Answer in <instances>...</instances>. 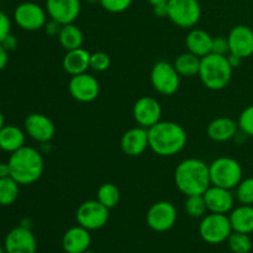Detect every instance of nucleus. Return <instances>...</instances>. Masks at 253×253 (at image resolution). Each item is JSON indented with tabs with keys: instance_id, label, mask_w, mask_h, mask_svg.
Here are the masks:
<instances>
[{
	"instance_id": "obj_1",
	"label": "nucleus",
	"mask_w": 253,
	"mask_h": 253,
	"mask_svg": "<svg viewBox=\"0 0 253 253\" xmlns=\"http://www.w3.org/2000/svg\"><path fill=\"white\" fill-rule=\"evenodd\" d=\"M148 146L161 157H172L185 147L188 141L184 127L174 121H162L147 128Z\"/></svg>"
},
{
	"instance_id": "obj_2",
	"label": "nucleus",
	"mask_w": 253,
	"mask_h": 253,
	"mask_svg": "<svg viewBox=\"0 0 253 253\" xmlns=\"http://www.w3.org/2000/svg\"><path fill=\"white\" fill-rule=\"evenodd\" d=\"M174 182L180 193L189 195H203L211 185L209 166L202 160L187 158L177 166Z\"/></svg>"
},
{
	"instance_id": "obj_3",
	"label": "nucleus",
	"mask_w": 253,
	"mask_h": 253,
	"mask_svg": "<svg viewBox=\"0 0 253 253\" xmlns=\"http://www.w3.org/2000/svg\"><path fill=\"white\" fill-rule=\"evenodd\" d=\"M10 177L20 185H30L36 183L43 173L44 162L41 152L36 148L24 146L10 155Z\"/></svg>"
},
{
	"instance_id": "obj_4",
	"label": "nucleus",
	"mask_w": 253,
	"mask_h": 253,
	"mask_svg": "<svg viewBox=\"0 0 253 253\" xmlns=\"http://www.w3.org/2000/svg\"><path fill=\"white\" fill-rule=\"evenodd\" d=\"M234 68L229 63L227 56L209 53L200 62L199 74L202 83L210 90H222L229 85Z\"/></svg>"
},
{
	"instance_id": "obj_5",
	"label": "nucleus",
	"mask_w": 253,
	"mask_h": 253,
	"mask_svg": "<svg viewBox=\"0 0 253 253\" xmlns=\"http://www.w3.org/2000/svg\"><path fill=\"white\" fill-rule=\"evenodd\" d=\"M211 185L235 189L244 179V170L239 161L231 157H219L209 165Z\"/></svg>"
},
{
	"instance_id": "obj_6",
	"label": "nucleus",
	"mask_w": 253,
	"mask_h": 253,
	"mask_svg": "<svg viewBox=\"0 0 253 253\" xmlns=\"http://www.w3.org/2000/svg\"><path fill=\"white\" fill-rule=\"evenodd\" d=\"M168 19L180 29H193L202 17L198 0H168Z\"/></svg>"
},
{
	"instance_id": "obj_7",
	"label": "nucleus",
	"mask_w": 253,
	"mask_h": 253,
	"mask_svg": "<svg viewBox=\"0 0 253 253\" xmlns=\"http://www.w3.org/2000/svg\"><path fill=\"white\" fill-rule=\"evenodd\" d=\"M199 234L207 244H222L232 234L229 216H226L225 214H215V212L205 215L200 222Z\"/></svg>"
},
{
	"instance_id": "obj_8",
	"label": "nucleus",
	"mask_w": 253,
	"mask_h": 253,
	"mask_svg": "<svg viewBox=\"0 0 253 253\" xmlns=\"http://www.w3.org/2000/svg\"><path fill=\"white\" fill-rule=\"evenodd\" d=\"M151 84L157 93L169 96L179 89L180 76L173 64L161 61L152 67Z\"/></svg>"
},
{
	"instance_id": "obj_9",
	"label": "nucleus",
	"mask_w": 253,
	"mask_h": 253,
	"mask_svg": "<svg viewBox=\"0 0 253 253\" xmlns=\"http://www.w3.org/2000/svg\"><path fill=\"white\" fill-rule=\"evenodd\" d=\"M47 11L41 5L34 1L21 2L14 11V21L25 31H39L47 22Z\"/></svg>"
},
{
	"instance_id": "obj_10",
	"label": "nucleus",
	"mask_w": 253,
	"mask_h": 253,
	"mask_svg": "<svg viewBox=\"0 0 253 253\" xmlns=\"http://www.w3.org/2000/svg\"><path fill=\"white\" fill-rule=\"evenodd\" d=\"M109 210L99 200H86L77 209L76 219L81 226L89 231L99 230L108 224Z\"/></svg>"
},
{
	"instance_id": "obj_11",
	"label": "nucleus",
	"mask_w": 253,
	"mask_h": 253,
	"mask_svg": "<svg viewBox=\"0 0 253 253\" xmlns=\"http://www.w3.org/2000/svg\"><path fill=\"white\" fill-rule=\"evenodd\" d=\"M147 225L156 232H166L177 221V209L169 202H157L148 209L146 216Z\"/></svg>"
},
{
	"instance_id": "obj_12",
	"label": "nucleus",
	"mask_w": 253,
	"mask_h": 253,
	"mask_svg": "<svg viewBox=\"0 0 253 253\" xmlns=\"http://www.w3.org/2000/svg\"><path fill=\"white\" fill-rule=\"evenodd\" d=\"M68 90L72 98L79 103H91L100 93L98 79L88 73L73 76L68 83Z\"/></svg>"
},
{
	"instance_id": "obj_13",
	"label": "nucleus",
	"mask_w": 253,
	"mask_h": 253,
	"mask_svg": "<svg viewBox=\"0 0 253 253\" xmlns=\"http://www.w3.org/2000/svg\"><path fill=\"white\" fill-rule=\"evenodd\" d=\"M132 115L138 126L150 128L162 119V106L152 96H141L133 104Z\"/></svg>"
},
{
	"instance_id": "obj_14",
	"label": "nucleus",
	"mask_w": 253,
	"mask_h": 253,
	"mask_svg": "<svg viewBox=\"0 0 253 253\" xmlns=\"http://www.w3.org/2000/svg\"><path fill=\"white\" fill-rule=\"evenodd\" d=\"M24 128L26 135L40 143L51 142L56 133V126L53 121L48 116L39 113L30 114L25 119Z\"/></svg>"
},
{
	"instance_id": "obj_15",
	"label": "nucleus",
	"mask_w": 253,
	"mask_h": 253,
	"mask_svg": "<svg viewBox=\"0 0 253 253\" xmlns=\"http://www.w3.org/2000/svg\"><path fill=\"white\" fill-rule=\"evenodd\" d=\"M4 249L6 253H36V239L30 227L20 225L6 235Z\"/></svg>"
},
{
	"instance_id": "obj_16",
	"label": "nucleus",
	"mask_w": 253,
	"mask_h": 253,
	"mask_svg": "<svg viewBox=\"0 0 253 253\" xmlns=\"http://www.w3.org/2000/svg\"><path fill=\"white\" fill-rule=\"evenodd\" d=\"M47 15L61 25L73 24L82 10L81 0H46Z\"/></svg>"
},
{
	"instance_id": "obj_17",
	"label": "nucleus",
	"mask_w": 253,
	"mask_h": 253,
	"mask_svg": "<svg viewBox=\"0 0 253 253\" xmlns=\"http://www.w3.org/2000/svg\"><path fill=\"white\" fill-rule=\"evenodd\" d=\"M230 53L241 58H249L253 54V30L246 25H237L232 27L229 36Z\"/></svg>"
},
{
	"instance_id": "obj_18",
	"label": "nucleus",
	"mask_w": 253,
	"mask_h": 253,
	"mask_svg": "<svg viewBox=\"0 0 253 253\" xmlns=\"http://www.w3.org/2000/svg\"><path fill=\"white\" fill-rule=\"evenodd\" d=\"M204 199L207 203L208 210L215 214H225L231 212L235 205V195L226 188L210 185L204 193Z\"/></svg>"
},
{
	"instance_id": "obj_19",
	"label": "nucleus",
	"mask_w": 253,
	"mask_h": 253,
	"mask_svg": "<svg viewBox=\"0 0 253 253\" xmlns=\"http://www.w3.org/2000/svg\"><path fill=\"white\" fill-rule=\"evenodd\" d=\"M121 150L130 157L141 156L148 146V131L145 127H133L126 131L121 137Z\"/></svg>"
},
{
	"instance_id": "obj_20",
	"label": "nucleus",
	"mask_w": 253,
	"mask_h": 253,
	"mask_svg": "<svg viewBox=\"0 0 253 253\" xmlns=\"http://www.w3.org/2000/svg\"><path fill=\"white\" fill-rule=\"evenodd\" d=\"M91 237L89 230L83 226H74L66 231L62 239V246L66 253H84L90 246Z\"/></svg>"
},
{
	"instance_id": "obj_21",
	"label": "nucleus",
	"mask_w": 253,
	"mask_h": 253,
	"mask_svg": "<svg viewBox=\"0 0 253 253\" xmlns=\"http://www.w3.org/2000/svg\"><path fill=\"white\" fill-rule=\"evenodd\" d=\"M239 124L230 118H216L208 126V136L215 142H226L239 133Z\"/></svg>"
},
{
	"instance_id": "obj_22",
	"label": "nucleus",
	"mask_w": 253,
	"mask_h": 253,
	"mask_svg": "<svg viewBox=\"0 0 253 253\" xmlns=\"http://www.w3.org/2000/svg\"><path fill=\"white\" fill-rule=\"evenodd\" d=\"M90 52L83 47L67 51L62 62L63 69L72 77L86 73V71L90 68Z\"/></svg>"
},
{
	"instance_id": "obj_23",
	"label": "nucleus",
	"mask_w": 253,
	"mask_h": 253,
	"mask_svg": "<svg viewBox=\"0 0 253 253\" xmlns=\"http://www.w3.org/2000/svg\"><path fill=\"white\" fill-rule=\"evenodd\" d=\"M212 40L214 37L202 29H192L185 39L188 51L192 52L195 56L203 57L208 56L212 51Z\"/></svg>"
},
{
	"instance_id": "obj_24",
	"label": "nucleus",
	"mask_w": 253,
	"mask_h": 253,
	"mask_svg": "<svg viewBox=\"0 0 253 253\" xmlns=\"http://www.w3.org/2000/svg\"><path fill=\"white\" fill-rule=\"evenodd\" d=\"M230 222L232 231L242 232V234H252L253 232V207L244 205L235 208L230 212Z\"/></svg>"
},
{
	"instance_id": "obj_25",
	"label": "nucleus",
	"mask_w": 253,
	"mask_h": 253,
	"mask_svg": "<svg viewBox=\"0 0 253 253\" xmlns=\"http://www.w3.org/2000/svg\"><path fill=\"white\" fill-rule=\"evenodd\" d=\"M25 133L19 126L4 125L0 130V150L12 153L24 147Z\"/></svg>"
},
{
	"instance_id": "obj_26",
	"label": "nucleus",
	"mask_w": 253,
	"mask_h": 253,
	"mask_svg": "<svg viewBox=\"0 0 253 253\" xmlns=\"http://www.w3.org/2000/svg\"><path fill=\"white\" fill-rule=\"evenodd\" d=\"M59 43L62 44L66 51H71V49L81 48L83 46L84 42V35L83 31L79 29L77 25L68 24L63 25L61 29V32L58 35Z\"/></svg>"
},
{
	"instance_id": "obj_27",
	"label": "nucleus",
	"mask_w": 253,
	"mask_h": 253,
	"mask_svg": "<svg viewBox=\"0 0 253 253\" xmlns=\"http://www.w3.org/2000/svg\"><path fill=\"white\" fill-rule=\"evenodd\" d=\"M200 62H202L200 57L195 56L192 52L188 51L185 53L179 54L175 58L173 66L175 67L180 77H189L190 78V77H195L199 74Z\"/></svg>"
},
{
	"instance_id": "obj_28",
	"label": "nucleus",
	"mask_w": 253,
	"mask_h": 253,
	"mask_svg": "<svg viewBox=\"0 0 253 253\" xmlns=\"http://www.w3.org/2000/svg\"><path fill=\"white\" fill-rule=\"evenodd\" d=\"M20 194V184L11 177L0 178V205L14 204Z\"/></svg>"
},
{
	"instance_id": "obj_29",
	"label": "nucleus",
	"mask_w": 253,
	"mask_h": 253,
	"mask_svg": "<svg viewBox=\"0 0 253 253\" xmlns=\"http://www.w3.org/2000/svg\"><path fill=\"white\" fill-rule=\"evenodd\" d=\"M120 190L113 183H104L96 192V200L101 203L108 209H113L120 202Z\"/></svg>"
},
{
	"instance_id": "obj_30",
	"label": "nucleus",
	"mask_w": 253,
	"mask_h": 253,
	"mask_svg": "<svg viewBox=\"0 0 253 253\" xmlns=\"http://www.w3.org/2000/svg\"><path fill=\"white\" fill-rule=\"evenodd\" d=\"M184 209L190 217H204L208 211L204 195H189L184 203Z\"/></svg>"
},
{
	"instance_id": "obj_31",
	"label": "nucleus",
	"mask_w": 253,
	"mask_h": 253,
	"mask_svg": "<svg viewBox=\"0 0 253 253\" xmlns=\"http://www.w3.org/2000/svg\"><path fill=\"white\" fill-rule=\"evenodd\" d=\"M229 247L234 253H250L252 250V240L249 234H242V232H235L230 235L227 239Z\"/></svg>"
},
{
	"instance_id": "obj_32",
	"label": "nucleus",
	"mask_w": 253,
	"mask_h": 253,
	"mask_svg": "<svg viewBox=\"0 0 253 253\" xmlns=\"http://www.w3.org/2000/svg\"><path fill=\"white\" fill-rule=\"evenodd\" d=\"M236 199L244 205H253V177L240 182L236 187Z\"/></svg>"
},
{
	"instance_id": "obj_33",
	"label": "nucleus",
	"mask_w": 253,
	"mask_h": 253,
	"mask_svg": "<svg viewBox=\"0 0 253 253\" xmlns=\"http://www.w3.org/2000/svg\"><path fill=\"white\" fill-rule=\"evenodd\" d=\"M239 128L242 133L249 137H253V105L244 109L239 116Z\"/></svg>"
},
{
	"instance_id": "obj_34",
	"label": "nucleus",
	"mask_w": 253,
	"mask_h": 253,
	"mask_svg": "<svg viewBox=\"0 0 253 253\" xmlns=\"http://www.w3.org/2000/svg\"><path fill=\"white\" fill-rule=\"evenodd\" d=\"M132 1L133 0H100L99 4L105 11L111 14H120L126 11L131 6Z\"/></svg>"
},
{
	"instance_id": "obj_35",
	"label": "nucleus",
	"mask_w": 253,
	"mask_h": 253,
	"mask_svg": "<svg viewBox=\"0 0 253 253\" xmlns=\"http://www.w3.org/2000/svg\"><path fill=\"white\" fill-rule=\"evenodd\" d=\"M110 57L105 52H94L90 54V69L95 72H105L110 67Z\"/></svg>"
},
{
	"instance_id": "obj_36",
	"label": "nucleus",
	"mask_w": 253,
	"mask_h": 253,
	"mask_svg": "<svg viewBox=\"0 0 253 253\" xmlns=\"http://www.w3.org/2000/svg\"><path fill=\"white\" fill-rule=\"evenodd\" d=\"M211 53L220 54V56H227L230 53V46L227 37L217 36L212 40V51Z\"/></svg>"
},
{
	"instance_id": "obj_37",
	"label": "nucleus",
	"mask_w": 253,
	"mask_h": 253,
	"mask_svg": "<svg viewBox=\"0 0 253 253\" xmlns=\"http://www.w3.org/2000/svg\"><path fill=\"white\" fill-rule=\"evenodd\" d=\"M10 34H11V20L4 11L0 10V43Z\"/></svg>"
},
{
	"instance_id": "obj_38",
	"label": "nucleus",
	"mask_w": 253,
	"mask_h": 253,
	"mask_svg": "<svg viewBox=\"0 0 253 253\" xmlns=\"http://www.w3.org/2000/svg\"><path fill=\"white\" fill-rule=\"evenodd\" d=\"M63 25L59 24L58 21H56V20H52L49 19L48 21L46 22V25H44V32H46L48 36L51 37H58L59 32H61V29Z\"/></svg>"
},
{
	"instance_id": "obj_39",
	"label": "nucleus",
	"mask_w": 253,
	"mask_h": 253,
	"mask_svg": "<svg viewBox=\"0 0 253 253\" xmlns=\"http://www.w3.org/2000/svg\"><path fill=\"white\" fill-rule=\"evenodd\" d=\"M17 43H19V41H17V39L12 34H10L9 36L5 37L4 41L1 42V44L4 46V48L7 49L9 52L14 51V49L17 47Z\"/></svg>"
},
{
	"instance_id": "obj_40",
	"label": "nucleus",
	"mask_w": 253,
	"mask_h": 253,
	"mask_svg": "<svg viewBox=\"0 0 253 253\" xmlns=\"http://www.w3.org/2000/svg\"><path fill=\"white\" fill-rule=\"evenodd\" d=\"M7 62H9V51L5 49L4 46L0 43V71H2L7 66Z\"/></svg>"
},
{
	"instance_id": "obj_41",
	"label": "nucleus",
	"mask_w": 253,
	"mask_h": 253,
	"mask_svg": "<svg viewBox=\"0 0 253 253\" xmlns=\"http://www.w3.org/2000/svg\"><path fill=\"white\" fill-rule=\"evenodd\" d=\"M227 59H229V63L231 64L232 68H237V67H240L241 66L242 61H244V58H241V57L236 56V54H232V53L227 54Z\"/></svg>"
},
{
	"instance_id": "obj_42",
	"label": "nucleus",
	"mask_w": 253,
	"mask_h": 253,
	"mask_svg": "<svg viewBox=\"0 0 253 253\" xmlns=\"http://www.w3.org/2000/svg\"><path fill=\"white\" fill-rule=\"evenodd\" d=\"M153 12L157 17H167L168 16V9L167 4L158 5V6L153 7Z\"/></svg>"
},
{
	"instance_id": "obj_43",
	"label": "nucleus",
	"mask_w": 253,
	"mask_h": 253,
	"mask_svg": "<svg viewBox=\"0 0 253 253\" xmlns=\"http://www.w3.org/2000/svg\"><path fill=\"white\" fill-rule=\"evenodd\" d=\"M10 177L9 163H0V178Z\"/></svg>"
},
{
	"instance_id": "obj_44",
	"label": "nucleus",
	"mask_w": 253,
	"mask_h": 253,
	"mask_svg": "<svg viewBox=\"0 0 253 253\" xmlns=\"http://www.w3.org/2000/svg\"><path fill=\"white\" fill-rule=\"evenodd\" d=\"M147 1L150 2L151 6L155 7V6H158V5H165V4H167L168 0H147Z\"/></svg>"
},
{
	"instance_id": "obj_45",
	"label": "nucleus",
	"mask_w": 253,
	"mask_h": 253,
	"mask_svg": "<svg viewBox=\"0 0 253 253\" xmlns=\"http://www.w3.org/2000/svg\"><path fill=\"white\" fill-rule=\"evenodd\" d=\"M5 125V120H4V115H2L1 110H0V130H1L2 127H4Z\"/></svg>"
},
{
	"instance_id": "obj_46",
	"label": "nucleus",
	"mask_w": 253,
	"mask_h": 253,
	"mask_svg": "<svg viewBox=\"0 0 253 253\" xmlns=\"http://www.w3.org/2000/svg\"><path fill=\"white\" fill-rule=\"evenodd\" d=\"M88 4H98V2H100V0H85Z\"/></svg>"
},
{
	"instance_id": "obj_47",
	"label": "nucleus",
	"mask_w": 253,
	"mask_h": 253,
	"mask_svg": "<svg viewBox=\"0 0 253 253\" xmlns=\"http://www.w3.org/2000/svg\"><path fill=\"white\" fill-rule=\"evenodd\" d=\"M0 253H6L5 252V249H2L1 247V245H0Z\"/></svg>"
},
{
	"instance_id": "obj_48",
	"label": "nucleus",
	"mask_w": 253,
	"mask_h": 253,
	"mask_svg": "<svg viewBox=\"0 0 253 253\" xmlns=\"http://www.w3.org/2000/svg\"><path fill=\"white\" fill-rule=\"evenodd\" d=\"M84 253H95V252H93V251H89V250H88V251H85V252H84Z\"/></svg>"
},
{
	"instance_id": "obj_49",
	"label": "nucleus",
	"mask_w": 253,
	"mask_h": 253,
	"mask_svg": "<svg viewBox=\"0 0 253 253\" xmlns=\"http://www.w3.org/2000/svg\"><path fill=\"white\" fill-rule=\"evenodd\" d=\"M0 151H1V150H0Z\"/></svg>"
}]
</instances>
